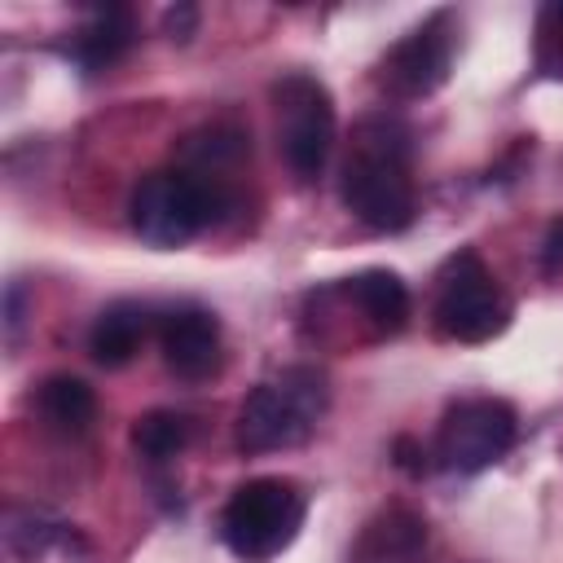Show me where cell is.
<instances>
[{
	"label": "cell",
	"mask_w": 563,
	"mask_h": 563,
	"mask_svg": "<svg viewBox=\"0 0 563 563\" xmlns=\"http://www.w3.org/2000/svg\"><path fill=\"white\" fill-rule=\"evenodd\" d=\"M519 435V418L506 400L497 396H471L444 409L440 431H435V457L444 471L475 475L510 453Z\"/></svg>",
	"instance_id": "52a82bcc"
},
{
	"label": "cell",
	"mask_w": 563,
	"mask_h": 563,
	"mask_svg": "<svg viewBox=\"0 0 563 563\" xmlns=\"http://www.w3.org/2000/svg\"><path fill=\"white\" fill-rule=\"evenodd\" d=\"M233 207H238V194L229 180H202V176L176 167V172H150L132 189L128 216H132V233L145 246L172 251V246H185L189 238H198L207 224H216Z\"/></svg>",
	"instance_id": "7a4b0ae2"
},
{
	"label": "cell",
	"mask_w": 563,
	"mask_h": 563,
	"mask_svg": "<svg viewBox=\"0 0 563 563\" xmlns=\"http://www.w3.org/2000/svg\"><path fill=\"white\" fill-rule=\"evenodd\" d=\"M150 334V308L136 303V299H119L110 308H101V317L92 321L88 330V352L97 365L106 369H119L136 356V347L145 343Z\"/></svg>",
	"instance_id": "8fae6325"
},
{
	"label": "cell",
	"mask_w": 563,
	"mask_h": 563,
	"mask_svg": "<svg viewBox=\"0 0 563 563\" xmlns=\"http://www.w3.org/2000/svg\"><path fill=\"white\" fill-rule=\"evenodd\" d=\"M422 545H427L422 515H413L409 506H387L365 523L347 563H418Z\"/></svg>",
	"instance_id": "30bf717a"
},
{
	"label": "cell",
	"mask_w": 563,
	"mask_h": 563,
	"mask_svg": "<svg viewBox=\"0 0 563 563\" xmlns=\"http://www.w3.org/2000/svg\"><path fill=\"white\" fill-rule=\"evenodd\" d=\"M449 66H453L449 13H435L387 48V57L378 62V84L400 101H418L449 79Z\"/></svg>",
	"instance_id": "ba28073f"
},
{
	"label": "cell",
	"mask_w": 563,
	"mask_h": 563,
	"mask_svg": "<svg viewBox=\"0 0 563 563\" xmlns=\"http://www.w3.org/2000/svg\"><path fill=\"white\" fill-rule=\"evenodd\" d=\"M35 409H40V418H44L53 431L79 435V431H88V422H92V413H97V396H92V387H88L84 378H75V374H53V378H44V383L35 387Z\"/></svg>",
	"instance_id": "5bb4252c"
},
{
	"label": "cell",
	"mask_w": 563,
	"mask_h": 563,
	"mask_svg": "<svg viewBox=\"0 0 563 563\" xmlns=\"http://www.w3.org/2000/svg\"><path fill=\"white\" fill-rule=\"evenodd\" d=\"M343 295L365 312V321L383 334H396L409 317V286L391 268H365L343 282Z\"/></svg>",
	"instance_id": "4fadbf2b"
},
{
	"label": "cell",
	"mask_w": 563,
	"mask_h": 563,
	"mask_svg": "<svg viewBox=\"0 0 563 563\" xmlns=\"http://www.w3.org/2000/svg\"><path fill=\"white\" fill-rule=\"evenodd\" d=\"M343 207L374 233H400L418 216L409 176V128L391 114H369L356 123L352 154L339 176Z\"/></svg>",
	"instance_id": "6da1fadb"
},
{
	"label": "cell",
	"mask_w": 563,
	"mask_h": 563,
	"mask_svg": "<svg viewBox=\"0 0 563 563\" xmlns=\"http://www.w3.org/2000/svg\"><path fill=\"white\" fill-rule=\"evenodd\" d=\"M189 418L176 413V409H150L132 422V449L145 457V462H167L176 457L185 444H189Z\"/></svg>",
	"instance_id": "2e32d148"
},
{
	"label": "cell",
	"mask_w": 563,
	"mask_h": 563,
	"mask_svg": "<svg viewBox=\"0 0 563 563\" xmlns=\"http://www.w3.org/2000/svg\"><path fill=\"white\" fill-rule=\"evenodd\" d=\"M330 405L325 374L317 365H286L277 378L260 383L238 409V449L273 453L303 444Z\"/></svg>",
	"instance_id": "3957f363"
},
{
	"label": "cell",
	"mask_w": 563,
	"mask_h": 563,
	"mask_svg": "<svg viewBox=\"0 0 563 563\" xmlns=\"http://www.w3.org/2000/svg\"><path fill=\"white\" fill-rule=\"evenodd\" d=\"M277 141L282 158L299 180H317L334 150V101L330 88L303 70H290L273 84Z\"/></svg>",
	"instance_id": "5b68a950"
},
{
	"label": "cell",
	"mask_w": 563,
	"mask_h": 563,
	"mask_svg": "<svg viewBox=\"0 0 563 563\" xmlns=\"http://www.w3.org/2000/svg\"><path fill=\"white\" fill-rule=\"evenodd\" d=\"M391 457H396V466H400L405 475H422V471H427V449H422L413 435H396Z\"/></svg>",
	"instance_id": "ac0fdd59"
},
{
	"label": "cell",
	"mask_w": 563,
	"mask_h": 563,
	"mask_svg": "<svg viewBox=\"0 0 563 563\" xmlns=\"http://www.w3.org/2000/svg\"><path fill=\"white\" fill-rule=\"evenodd\" d=\"M510 321V303L475 251H457L440 273L435 330L453 343H488Z\"/></svg>",
	"instance_id": "8992f818"
},
{
	"label": "cell",
	"mask_w": 563,
	"mask_h": 563,
	"mask_svg": "<svg viewBox=\"0 0 563 563\" xmlns=\"http://www.w3.org/2000/svg\"><path fill=\"white\" fill-rule=\"evenodd\" d=\"M246 154H251V141L238 128H202L180 141V158L189 163L185 172H194L202 180H229L224 167L242 163Z\"/></svg>",
	"instance_id": "9a60e30c"
},
{
	"label": "cell",
	"mask_w": 563,
	"mask_h": 563,
	"mask_svg": "<svg viewBox=\"0 0 563 563\" xmlns=\"http://www.w3.org/2000/svg\"><path fill=\"white\" fill-rule=\"evenodd\" d=\"M132 40H136V22H132V13L123 9V4H106V9H97L79 31H75V44H70V53H75V62L84 66V70H110L128 48H132Z\"/></svg>",
	"instance_id": "7c38bea8"
},
{
	"label": "cell",
	"mask_w": 563,
	"mask_h": 563,
	"mask_svg": "<svg viewBox=\"0 0 563 563\" xmlns=\"http://www.w3.org/2000/svg\"><path fill=\"white\" fill-rule=\"evenodd\" d=\"M303 515H308V501L290 479L260 475V479H246L242 488H233V497L224 501L220 537L238 559L264 563L299 537Z\"/></svg>",
	"instance_id": "277c9868"
},
{
	"label": "cell",
	"mask_w": 563,
	"mask_h": 563,
	"mask_svg": "<svg viewBox=\"0 0 563 563\" xmlns=\"http://www.w3.org/2000/svg\"><path fill=\"white\" fill-rule=\"evenodd\" d=\"M550 18H559V22H563V4H559V9H550Z\"/></svg>",
	"instance_id": "ffe728a7"
},
{
	"label": "cell",
	"mask_w": 563,
	"mask_h": 563,
	"mask_svg": "<svg viewBox=\"0 0 563 563\" xmlns=\"http://www.w3.org/2000/svg\"><path fill=\"white\" fill-rule=\"evenodd\" d=\"M541 268H545L550 277L563 273V216L545 229V242H541Z\"/></svg>",
	"instance_id": "d6986e66"
},
{
	"label": "cell",
	"mask_w": 563,
	"mask_h": 563,
	"mask_svg": "<svg viewBox=\"0 0 563 563\" xmlns=\"http://www.w3.org/2000/svg\"><path fill=\"white\" fill-rule=\"evenodd\" d=\"M163 31H167V40H176V44L194 40V31H198V4H189V0L172 4V9L163 13Z\"/></svg>",
	"instance_id": "e0dca14e"
},
{
	"label": "cell",
	"mask_w": 563,
	"mask_h": 563,
	"mask_svg": "<svg viewBox=\"0 0 563 563\" xmlns=\"http://www.w3.org/2000/svg\"><path fill=\"white\" fill-rule=\"evenodd\" d=\"M163 361L176 378L198 383L220 365V321L207 308H176L163 317Z\"/></svg>",
	"instance_id": "9c48e42d"
}]
</instances>
